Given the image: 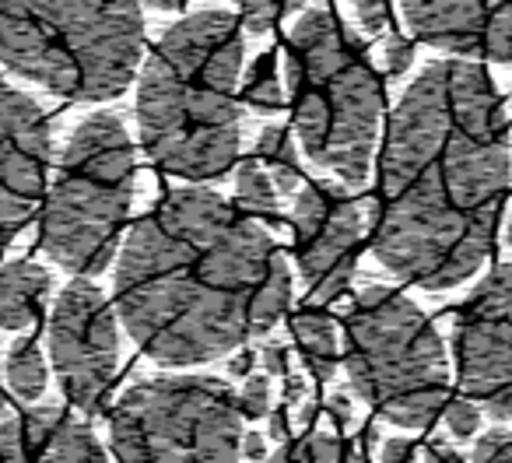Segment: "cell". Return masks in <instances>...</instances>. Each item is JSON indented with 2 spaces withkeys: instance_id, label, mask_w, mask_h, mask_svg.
I'll use <instances>...</instances> for the list:
<instances>
[{
  "instance_id": "28",
  "label": "cell",
  "mask_w": 512,
  "mask_h": 463,
  "mask_svg": "<svg viewBox=\"0 0 512 463\" xmlns=\"http://www.w3.org/2000/svg\"><path fill=\"white\" fill-rule=\"evenodd\" d=\"M379 463H421L418 446L404 435H393V439L383 442V453H379Z\"/></svg>"
},
{
  "instance_id": "20",
  "label": "cell",
  "mask_w": 512,
  "mask_h": 463,
  "mask_svg": "<svg viewBox=\"0 0 512 463\" xmlns=\"http://www.w3.org/2000/svg\"><path fill=\"white\" fill-rule=\"evenodd\" d=\"M235 204H239L235 211L253 221L274 218V214H278L281 193L256 158H246V162H239V169H235Z\"/></svg>"
},
{
  "instance_id": "1",
  "label": "cell",
  "mask_w": 512,
  "mask_h": 463,
  "mask_svg": "<svg viewBox=\"0 0 512 463\" xmlns=\"http://www.w3.org/2000/svg\"><path fill=\"white\" fill-rule=\"evenodd\" d=\"M512 179L505 109L481 64L435 60L386 120L372 257L407 285L467 281L495 243Z\"/></svg>"
},
{
  "instance_id": "8",
  "label": "cell",
  "mask_w": 512,
  "mask_h": 463,
  "mask_svg": "<svg viewBox=\"0 0 512 463\" xmlns=\"http://www.w3.org/2000/svg\"><path fill=\"white\" fill-rule=\"evenodd\" d=\"M242 421L221 379L158 376L123 393L109 435L120 463H242Z\"/></svg>"
},
{
  "instance_id": "30",
  "label": "cell",
  "mask_w": 512,
  "mask_h": 463,
  "mask_svg": "<svg viewBox=\"0 0 512 463\" xmlns=\"http://www.w3.org/2000/svg\"><path fill=\"white\" fill-rule=\"evenodd\" d=\"M327 414H330V421H334L337 428H344L351 421V400H348V393H330L327 397Z\"/></svg>"
},
{
  "instance_id": "32",
  "label": "cell",
  "mask_w": 512,
  "mask_h": 463,
  "mask_svg": "<svg viewBox=\"0 0 512 463\" xmlns=\"http://www.w3.org/2000/svg\"><path fill=\"white\" fill-rule=\"evenodd\" d=\"M425 463H463V456L446 439H432L425 449Z\"/></svg>"
},
{
  "instance_id": "26",
  "label": "cell",
  "mask_w": 512,
  "mask_h": 463,
  "mask_svg": "<svg viewBox=\"0 0 512 463\" xmlns=\"http://www.w3.org/2000/svg\"><path fill=\"white\" fill-rule=\"evenodd\" d=\"M383 64H386V78H404L414 67V43L407 36H390L383 46Z\"/></svg>"
},
{
  "instance_id": "2",
  "label": "cell",
  "mask_w": 512,
  "mask_h": 463,
  "mask_svg": "<svg viewBox=\"0 0 512 463\" xmlns=\"http://www.w3.org/2000/svg\"><path fill=\"white\" fill-rule=\"evenodd\" d=\"M292 271L260 221L186 186L151 207L116 253V316L158 365H204L264 337Z\"/></svg>"
},
{
  "instance_id": "10",
  "label": "cell",
  "mask_w": 512,
  "mask_h": 463,
  "mask_svg": "<svg viewBox=\"0 0 512 463\" xmlns=\"http://www.w3.org/2000/svg\"><path fill=\"white\" fill-rule=\"evenodd\" d=\"M456 383L495 421L512 418V264H498L453 323Z\"/></svg>"
},
{
  "instance_id": "18",
  "label": "cell",
  "mask_w": 512,
  "mask_h": 463,
  "mask_svg": "<svg viewBox=\"0 0 512 463\" xmlns=\"http://www.w3.org/2000/svg\"><path fill=\"white\" fill-rule=\"evenodd\" d=\"M4 379H8L11 393L25 404L39 400L46 393V383H50V372H46V358L39 351V344L32 337H18L8 348V358H4Z\"/></svg>"
},
{
  "instance_id": "35",
  "label": "cell",
  "mask_w": 512,
  "mask_h": 463,
  "mask_svg": "<svg viewBox=\"0 0 512 463\" xmlns=\"http://www.w3.org/2000/svg\"><path fill=\"white\" fill-rule=\"evenodd\" d=\"M505 246L512 253V204H509V214H505Z\"/></svg>"
},
{
  "instance_id": "19",
  "label": "cell",
  "mask_w": 512,
  "mask_h": 463,
  "mask_svg": "<svg viewBox=\"0 0 512 463\" xmlns=\"http://www.w3.org/2000/svg\"><path fill=\"white\" fill-rule=\"evenodd\" d=\"M239 95L256 113H278L285 109V74H281L278 53H260L239 81Z\"/></svg>"
},
{
  "instance_id": "34",
  "label": "cell",
  "mask_w": 512,
  "mask_h": 463,
  "mask_svg": "<svg viewBox=\"0 0 512 463\" xmlns=\"http://www.w3.org/2000/svg\"><path fill=\"white\" fill-rule=\"evenodd\" d=\"M271 435L281 442V446H285V442H292V439H288V414L285 411H274L271 414Z\"/></svg>"
},
{
  "instance_id": "13",
  "label": "cell",
  "mask_w": 512,
  "mask_h": 463,
  "mask_svg": "<svg viewBox=\"0 0 512 463\" xmlns=\"http://www.w3.org/2000/svg\"><path fill=\"white\" fill-rule=\"evenodd\" d=\"M400 18L414 39L456 60L512 64V4L474 0H404Z\"/></svg>"
},
{
  "instance_id": "14",
  "label": "cell",
  "mask_w": 512,
  "mask_h": 463,
  "mask_svg": "<svg viewBox=\"0 0 512 463\" xmlns=\"http://www.w3.org/2000/svg\"><path fill=\"white\" fill-rule=\"evenodd\" d=\"M0 463H109V456L78 414L32 407L0 421Z\"/></svg>"
},
{
  "instance_id": "21",
  "label": "cell",
  "mask_w": 512,
  "mask_h": 463,
  "mask_svg": "<svg viewBox=\"0 0 512 463\" xmlns=\"http://www.w3.org/2000/svg\"><path fill=\"white\" fill-rule=\"evenodd\" d=\"M271 463H365V456L334 432H306L299 442L278 446Z\"/></svg>"
},
{
  "instance_id": "12",
  "label": "cell",
  "mask_w": 512,
  "mask_h": 463,
  "mask_svg": "<svg viewBox=\"0 0 512 463\" xmlns=\"http://www.w3.org/2000/svg\"><path fill=\"white\" fill-rule=\"evenodd\" d=\"M53 137L36 99L0 81V253L46 200Z\"/></svg>"
},
{
  "instance_id": "25",
  "label": "cell",
  "mask_w": 512,
  "mask_h": 463,
  "mask_svg": "<svg viewBox=\"0 0 512 463\" xmlns=\"http://www.w3.org/2000/svg\"><path fill=\"white\" fill-rule=\"evenodd\" d=\"M470 463H512V432L505 428H491L488 435L474 442Z\"/></svg>"
},
{
  "instance_id": "27",
  "label": "cell",
  "mask_w": 512,
  "mask_h": 463,
  "mask_svg": "<svg viewBox=\"0 0 512 463\" xmlns=\"http://www.w3.org/2000/svg\"><path fill=\"white\" fill-rule=\"evenodd\" d=\"M355 8V22L358 29L365 32V36H383L386 25H390V4H372V0H358V4H351Z\"/></svg>"
},
{
  "instance_id": "3",
  "label": "cell",
  "mask_w": 512,
  "mask_h": 463,
  "mask_svg": "<svg viewBox=\"0 0 512 463\" xmlns=\"http://www.w3.org/2000/svg\"><path fill=\"white\" fill-rule=\"evenodd\" d=\"M242 53L232 11H197L162 32L137 74V134L158 169L207 183L235 165Z\"/></svg>"
},
{
  "instance_id": "5",
  "label": "cell",
  "mask_w": 512,
  "mask_h": 463,
  "mask_svg": "<svg viewBox=\"0 0 512 463\" xmlns=\"http://www.w3.org/2000/svg\"><path fill=\"white\" fill-rule=\"evenodd\" d=\"M0 64L46 92L109 102L144 64V15L137 4H0Z\"/></svg>"
},
{
  "instance_id": "9",
  "label": "cell",
  "mask_w": 512,
  "mask_h": 463,
  "mask_svg": "<svg viewBox=\"0 0 512 463\" xmlns=\"http://www.w3.org/2000/svg\"><path fill=\"white\" fill-rule=\"evenodd\" d=\"M46 341L67 400L85 414L102 411L120 369V327L116 309L92 281L78 278L57 295Z\"/></svg>"
},
{
  "instance_id": "33",
  "label": "cell",
  "mask_w": 512,
  "mask_h": 463,
  "mask_svg": "<svg viewBox=\"0 0 512 463\" xmlns=\"http://www.w3.org/2000/svg\"><path fill=\"white\" fill-rule=\"evenodd\" d=\"M285 393H288V400H292V404H299V400H306V393H309L306 379H302L299 372L288 369V376H285Z\"/></svg>"
},
{
  "instance_id": "23",
  "label": "cell",
  "mask_w": 512,
  "mask_h": 463,
  "mask_svg": "<svg viewBox=\"0 0 512 463\" xmlns=\"http://www.w3.org/2000/svg\"><path fill=\"white\" fill-rule=\"evenodd\" d=\"M442 421H446L449 435L463 442L481 428V407H477L474 400L463 397V393H456V397H449L446 407H442Z\"/></svg>"
},
{
  "instance_id": "36",
  "label": "cell",
  "mask_w": 512,
  "mask_h": 463,
  "mask_svg": "<svg viewBox=\"0 0 512 463\" xmlns=\"http://www.w3.org/2000/svg\"><path fill=\"white\" fill-rule=\"evenodd\" d=\"M8 393H4V390H0V421H4V418H8Z\"/></svg>"
},
{
  "instance_id": "17",
  "label": "cell",
  "mask_w": 512,
  "mask_h": 463,
  "mask_svg": "<svg viewBox=\"0 0 512 463\" xmlns=\"http://www.w3.org/2000/svg\"><path fill=\"white\" fill-rule=\"evenodd\" d=\"M256 162L264 165L271 183L278 186L281 197H292L306 186V172L299 162V144L292 141V130L264 127L256 137Z\"/></svg>"
},
{
  "instance_id": "7",
  "label": "cell",
  "mask_w": 512,
  "mask_h": 463,
  "mask_svg": "<svg viewBox=\"0 0 512 463\" xmlns=\"http://www.w3.org/2000/svg\"><path fill=\"white\" fill-rule=\"evenodd\" d=\"M344 369L355 397L386 421L421 432L449 400V362L439 330L407 295L365 288L344 316Z\"/></svg>"
},
{
  "instance_id": "6",
  "label": "cell",
  "mask_w": 512,
  "mask_h": 463,
  "mask_svg": "<svg viewBox=\"0 0 512 463\" xmlns=\"http://www.w3.org/2000/svg\"><path fill=\"white\" fill-rule=\"evenodd\" d=\"M134 141L116 113H92L74 127L46 186L39 246L78 278L102 274L120 253L134 204Z\"/></svg>"
},
{
  "instance_id": "4",
  "label": "cell",
  "mask_w": 512,
  "mask_h": 463,
  "mask_svg": "<svg viewBox=\"0 0 512 463\" xmlns=\"http://www.w3.org/2000/svg\"><path fill=\"white\" fill-rule=\"evenodd\" d=\"M285 99L306 158L341 186H365L383 127V78L330 8H309L285 39Z\"/></svg>"
},
{
  "instance_id": "29",
  "label": "cell",
  "mask_w": 512,
  "mask_h": 463,
  "mask_svg": "<svg viewBox=\"0 0 512 463\" xmlns=\"http://www.w3.org/2000/svg\"><path fill=\"white\" fill-rule=\"evenodd\" d=\"M267 456V439L260 428H246L242 432V446H239V460L242 463H264Z\"/></svg>"
},
{
  "instance_id": "24",
  "label": "cell",
  "mask_w": 512,
  "mask_h": 463,
  "mask_svg": "<svg viewBox=\"0 0 512 463\" xmlns=\"http://www.w3.org/2000/svg\"><path fill=\"white\" fill-rule=\"evenodd\" d=\"M235 400H239L242 418H264V414H271V383H267L264 372L246 376V383H242V390Z\"/></svg>"
},
{
  "instance_id": "11",
  "label": "cell",
  "mask_w": 512,
  "mask_h": 463,
  "mask_svg": "<svg viewBox=\"0 0 512 463\" xmlns=\"http://www.w3.org/2000/svg\"><path fill=\"white\" fill-rule=\"evenodd\" d=\"M295 264L316 306L341 299L355 278L365 214L341 183H306L295 193L292 211Z\"/></svg>"
},
{
  "instance_id": "22",
  "label": "cell",
  "mask_w": 512,
  "mask_h": 463,
  "mask_svg": "<svg viewBox=\"0 0 512 463\" xmlns=\"http://www.w3.org/2000/svg\"><path fill=\"white\" fill-rule=\"evenodd\" d=\"M295 8H302V4H271V0L260 4V0H249V4H239V29L249 32V36H264Z\"/></svg>"
},
{
  "instance_id": "15",
  "label": "cell",
  "mask_w": 512,
  "mask_h": 463,
  "mask_svg": "<svg viewBox=\"0 0 512 463\" xmlns=\"http://www.w3.org/2000/svg\"><path fill=\"white\" fill-rule=\"evenodd\" d=\"M53 274L32 260H8L0 267V327L32 330L46 313Z\"/></svg>"
},
{
  "instance_id": "31",
  "label": "cell",
  "mask_w": 512,
  "mask_h": 463,
  "mask_svg": "<svg viewBox=\"0 0 512 463\" xmlns=\"http://www.w3.org/2000/svg\"><path fill=\"white\" fill-rule=\"evenodd\" d=\"M288 376V351L281 344H264V376Z\"/></svg>"
},
{
  "instance_id": "16",
  "label": "cell",
  "mask_w": 512,
  "mask_h": 463,
  "mask_svg": "<svg viewBox=\"0 0 512 463\" xmlns=\"http://www.w3.org/2000/svg\"><path fill=\"white\" fill-rule=\"evenodd\" d=\"M292 337L299 341V351L306 358L309 372H313L316 383H330L341 365V341H337V327L323 309H299L292 316Z\"/></svg>"
}]
</instances>
